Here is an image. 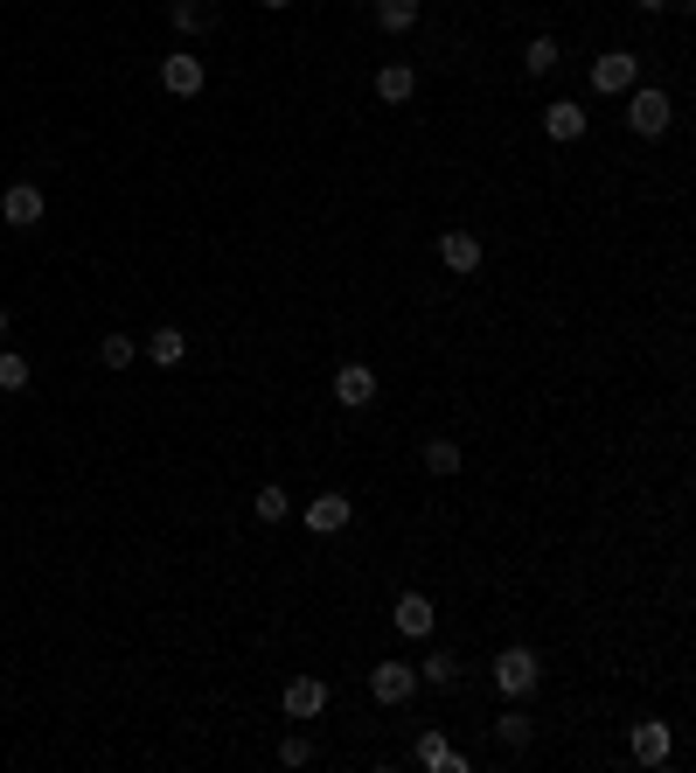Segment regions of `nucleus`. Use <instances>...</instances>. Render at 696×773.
I'll return each mask as SVG.
<instances>
[{"instance_id":"obj_21","label":"nucleus","mask_w":696,"mask_h":773,"mask_svg":"<svg viewBox=\"0 0 696 773\" xmlns=\"http://www.w3.org/2000/svg\"><path fill=\"white\" fill-rule=\"evenodd\" d=\"M133 355H140V342H133V335H105V342H98V363H105V370H126Z\"/></svg>"},{"instance_id":"obj_3","label":"nucleus","mask_w":696,"mask_h":773,"mask_svg":"<svg viewBox=\"0 0 696 773\" xmlns=\"http://www.w3.org/2000/svg\"><path fill=\"white\" fill-rule=\"evenodd\" d=\"M669 119H675V105L662 98V91H627V126L634 133H669Z\"/></svg>"},{"instance_id":"obj_13","label":"nucleus","mask_w":696,"mask_h":773,"mask_svg":"<svg viewBox=\"0 0 696 773\" xmlns=\"http://www.w3.org/2000/svg\"><path fill=\"white\" fill-rule=\"evenodd\" d=\"M411 91H418V70H411V63H384V70H376V98H384V105H404Z\"/></svg>"},{"instance_id":"obj_29","label":"nucleus","mask_w":696,"mask_h":773,"mask_svg":"<svg viewBox=\"0 0 696 773\" xmlns=\"http://www.w3.org/2000/svg\"><path fill=\"white\" fill-rule=\"evenodd\" d=\"M0 335H8V307H0Z\"/></svg>"},{"instance_id":"obj_18","label":"nucleus","mask_w":696,"mask_h":773,"mask_svg":"<svg viewBox=\"0 0 696 773\" xmlns=\"http://www.w3.org/2000/svg\"><path fill=\"white\" fill-rule=\"evenodd\" d=\"M495 739H502V746H509V752H522V746H530V739H536V725H530V718H522V711H502V718H495Z\"/></svg>"},{"instance_id":"obj_25","label":"nucleus","mask_w":696,"mask_h":773,"mask_svg":"<svg viewBox=\"0 0 696 773\" xmlns=\"http://www.w3.org/2000/svg\"><path fill=\"white\" fill-rule=\"evenodd\" d=\"M522 63H530L536 78H543V70H557V43H551V35H536V43L522 49Z\"/></svg>"},{"instance_id":"obj_2","label":"nucleus","mask_w":696,"mask_h":773,"mask_svg":"<svg viewBox=\"0 0 696 773\" xmlns=\"http://www.w3.org/2000/svg\"><path fill=\"white\" fill-rule=\"evenodd\" d=\"M634 78H641V56H627V49H613V56H599V63H592V91H599V98L634 91Z\"/></svg>"},{"instance_id":"obj_10","label":"nucleus","mask_w":696,"mask_h":773,"mask_svg":"<svg viewBox=\"0 0 696 773\" xmlns=\"http://www.w3.org/2000/svg\"><path fill=\"white\" fill-rule=\"evenodd\" d=\"M307 530H314V537L349 530V495H321V502H307Z\"/></svg>"},{"instance_id":"obj_16","label":"nucleus","mask_w":696,"mask_h":773,"mask_svg":"<svg viewBox=\"0 0 696 773\" xmlns=\"http://www.w3.org/2000/svg\"><path fill=\"white\" fill-rule=\"evenodd\" d=\"M634 760H641V766H662L669 760V725H634Z\"/></svg>"},{"instance_id":"obj_8","label":"nucleus","mask_w":696,"mask_h":773,"mask_svg":"<svg viewBox=\"0 0 696 773\" xmlns=\"http://www.w3.org/2000/svg\"><path fill=\"white\" fill-rule=\"evenodd\" d=\"M439 266L446 272H481V237L474 231H446L439 237Z\"/></svg>"},{"instance_id":"obj_14","label":"nucleus","mask_w":696,"mask_h":773,"mask_svg":"<svg viewBox=\"0 0 696 773\" xmlns=\"http://www.w3.org/2000/svg\"><path fill=\"white\" fill-rule=\"evenodd\" d=\"M390 620H398V634L425 641V634H432V599H425V593H404V599H398V613H390Z\"/></svg>"},{"instance_id":"obj_22","label":"nucleus","mask_w":696,"mask_h":773,"mask_svg":"<svg viewBox=\"0 0 696 773\" xmlns=\"http://www.w3.org/2000/svg\"><path fill=\"white\" fill-rule=\"evenodd\" d=\"M425 467H432V475H453V467H460V446H453V440H432V446H425Z\"/></svg>"},{"instance_id":"obj_6","label":"nucleus","mask_w":696,"mask_h":773,"mask_svg":"<svg viewBox=\"0 0 696 773\" xmlns=\"http://www.w3.org/2000/svg\"><path fill=\"white\" fill-rule=\"evenodd\" d=\"M334 405H349V411L376 405V370H369V363H349L342 376H334Z\"/></svg>"},{"instance_id":"obj_28","label":"nucleus","mask_w":696,"mask_h":773,"mask_svg":"<svg viewBox=\"0 0 696 773\" xmlns=\"http://www.w3.org/2000/svg\"><path fill=\"white\" fill-rule=\"evenodd\" d=\"M266 8H272V14H279V8H293V0H266Z\"/></svg>"},{"instance_id":"obj_26","label":"nucleus","mask_w":696,"mask_h":773,"mask_svg":"<svg viewBox=\"0 0 696 773\" xmlns=\"http://www.w3.org/2000/svg\"><path fill=\"white\" fill-rule=\"evenodd\" d=\"M279 760H286V766H307L314 746H307V739H286V746H279Z\"/></svg>"},{"instance_id":"obj_23","label":"nucleus","mask_w":696,"mask_h":773,"mask_svg":"<svg viewBox=\"0 0 696 773\" xmlns=\"http://www.w3.org/2000/svg\"><path fill=\"white\" fill-rule=\"evenodd\" d=\"M0 390H28V355H0Z\"/></svg>"},{"instance_id":"obj_5","label":"nucleus","mask_w":696,"mask_h":773,"mask_svg":"<svg viewBox=\"0 0 696 773\" xmlns=\"http://www.w3.org/2000/svg\"><path fill=\"white\" fill-rule=\"evenodd\" d=\"M0 216H8L14 231H35V223H43V188H35V181H14L8 196H0Z\"/></svg>"},{"instance_id":"obj_24","label":"nucleus","mask_w":696,"mask_h":773,"mask_svg":"<svg viewBox=\"0 0 696 773\" xmlns=\"http://www.w3.org/2000/svg\"><path fill=\"white\" fill-rule=\"evenodd\" d=\"M251 508H258V523H279L293 502H286V488H258V502H251Z\"/></svg>"},{"instance_id":"obj_4","label":"nucleus","mask_w":696,"mask_h":773,"mask_svg":"<svg viewBox=\"0 0 696 773\" xmlns=\"http://www.w3.org/2000/svg\"><path fill=\"white\" fill-rule=\"evenodd\" d=\"M369 690H376V704H411L418 669H411V663H376V669H369Z\"/></svg>"},{"instance_id":"obj_15","label":"nucleus","mask_w":696,"mask_h":773,"mask_svg":"<svg viewBox=\"0 0 696 773\" xmlns=\"http://www.w3.org/2000/svg\"><path fill=\"white\" fill-rule=\"evenodd\" d=\"M167 14H175L181 35H210V28H216V0H175Z\"/></svg>"},{"instance_id":"obj_1","label":"nucleus","mask_w":696,"mask_h":773,"mask_svg":"<svg viewBox=\"0 0 696 773\" xmlns=\"http://www.w3.org/2000/svg\"><path fill=\"white\" fill-rule=\"evenodd\" d=\"M536 683H543L536 648H502V655H495V690H502V696H530Z\"/></svg>"},{"instance_id":"obj_7","label":"nucleus","mask_w":696,"mask_h":773,"mask_svg":"<svg viewBox=\"0 0 696 773\" xmlns=\"http://www.w3.org/2000/svg\"><path fill=\"white\" fill-rule=\"evenodd\" d=\"M328 711V683L321 676H293L286 683V718H321Z\"/></svg>"},{"instance_id":"obj_17","label":"nucleus","mask_w":696,"mask_h":773,"mask_svg":"<svg viewBox=\"0 0 696 773\" xmlns=\"http://www.w3.org/2000/svg\"><path fill=\"white\" fill-rule=\"evenodd\" d=\"M411 22H418V0H376V28H390V35H404Z\"/></svg>"},{"instance_id":"obj_11","label":"nucleus","mask_w":696,"mask_h":773,"mask_svg":"<svg viewBox=\"0 0 696 773\" xmlns=\"http://www.w3.org/2000/svg\"><path fill=\"white\" fill-rule=\"evenodd\" d=\"M543 133H551V140H586V105L557 98L551 112H543Z\"/></svg>"},{"instance_id":"obj_9","label":"nucleus","mask_w":696,"mask_h":773,"mask_svg":"<svg viewBox=\"0 0 696 773\" xmlns=\"http://www.w3.org/2000/svg\"><path fill=\"white\" fill-rule=\"evenodd\" d=\"M161 84L175 91V98H196V91H202V56H167V63H161Z\"/></svg>"},{"instance_id":"obj_27","label":"nucleus","mask_w":696,"mask_h":773,"mask_svg":"<svg viewBox=\"0 0 696 773\" xmlns=\"http://www.w3.org/2000/svg\"><path fill=\"white\" fill-rule=\"evenodd\" d=\"M634 8H641V14H662V8H675V0H634Z\"/></svg>"},{"instance_id":"obj_12","label":"nucleus","mask_w":696,"mask_h":773,"mask_svg":"<svg viewBox=\"0 0 696 773\" xmlns=\"http://www.w3.org/2000/svg\"><path fill=\"white\" fill-rule=\"evenodd\" d=\"M411 760H418L425 773H467V760H460V752H453V746L439 739V731H425V739H418V752H411Z\"/></svg>"},{"instance_id":"obj_20","label":"nucleus","mask_w":696,"mask_h":773,"mask_svg":"<svg viewBox=\"0 0 696 773\" xmlns=\"http://www.w3.org/2000/svg\"><path fill=\"white\" fill-rule=\"evenodd\" d=\"M418 683H439V690H446V683H460V663H453L446 648H432V655H425V669H418Z\"/></svg>"},{"instance_id":"obj_19","label":"nucleus","mask_w":696,"mask_h":773,"mask_svg":"<svg viewBox=\"0 0 696 773\" xmlns=\"http://www.w3.org/2000/svg\"><path fill=\"white\" fill-rule=\"evenodd\" d=\"M146 349H154L161 370H175L181 355H188V335H181V328H154V342H146Z\"/></svg>"}]
</instances>
